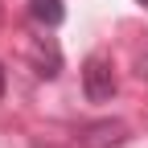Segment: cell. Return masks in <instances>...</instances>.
Wrapping results in <instances>:
<instances>
[{
  "instance_id": "obj_4",
  "label": "cell",
  "mask_w": 148,
  "mask_h": 148,
  "mask_svg": "<svg viewBox=\"0 0 148 148\" xmlns=\"http://www.w3.org/2000/svg\"><path fill=\"white\" fill-rule=\"evenodd\" d=\"M29 16L41 29H58L66 21V4H62V0H29Z\"/></svg>"
},
{
  "instance_id": "obj_1",
  "label": "cell",
  "mask_w": 148,
  "mask_h": 148,
  "mask_svg": "<svg viewBox=\"0 0 148 148\" xmlns=\"http://www.w3.org/2000/svg\"><path fill=\"white\" fill-rule=\"evenodd\" d=\"M82 95L90 103H107L115 95V66L107 58H99V53H90L82 62Z\"/></svg>"
},
{
  "instance_id": "obj_5",
  "label": "cell",
  "mask_w": 148,
  "mask_h": 148,
  "mask_svg": "<svg viewBox=\"0 0 148 148\" xmlns=\"http://www.w3.org/2000/svg\"><path fill=\"white\" fill-rule=\"evenodd\" d=\"M4 86H8V78H4V66H0V99H4Z\"/></svg>"
},
{
  "instance_id": "obj_6",
  "label": "cell",
  "mask_w": 148,
  "mask_h": 148,
  "mask_svg": "<svg viewBox=\"0 0 148 148\" xmlns=\"http://www.w3.org/2000/svg\"><path fill=\"white\" fill-rule=\"evenodd\" d=\"M140 4H144V8H148V0H140Z\"/></svg>"
},
{
  "instance_id": "obj_2",
  "label": "cell",
  "mask_w": 148,
  "mask_h": 148,
  "mask_svg": "<svg viewBox=\"0 0 148 148\" xmlns=\"http://www.w3.org/2000/svg\"><path fill=\"white\" fill-rule=\"evenodd\" d=\"M78 144L82 148H119V144H127V123L123 119L86 123V127H78Z\"/></svg>"
},
{
  "instance_id": "obj_3",
  "label": "cell",
  "mask_w": 148,
  "mask_h": 148,
  "mask_svg": "<svg viewBox=\"0 0 148 148\" xmlns=\"http://www.w3.org/2000/svg\"><path fill=\"white\" fill-rule=\"evenodd\" d=\"M29 66L37 78H58L62 74V49L53 37H37V41L29 45Z\"/></svg>"
}]
</instances>
